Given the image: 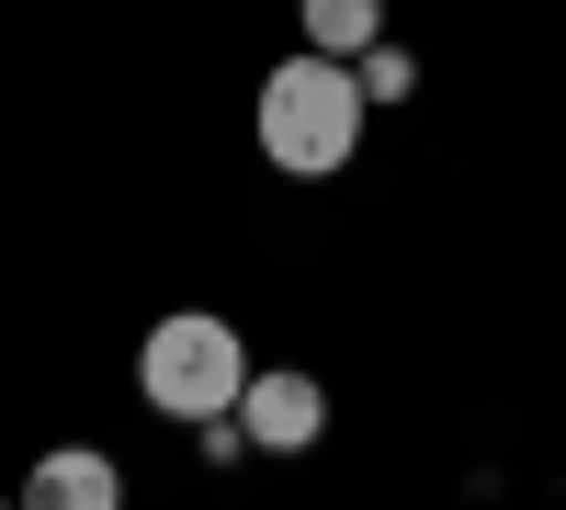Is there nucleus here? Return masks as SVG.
<instances>
[{
    "label": "nucleus",
    "mask_w": 566,
    "mask_h": 510,
    "mask_svg": "<svg viewBox=\"0 0 566 510\" xmlns=\"http://www.w3.org/2000/svg\"><path fill=\"white\" fill-rule=\"evenodd\" d=\"M352 136H363V80L340 69V58H283L272 80H261V159L272 170H295V181H328L352 159Z\"/></svg>",
    "instance_id": "1"
},
{
    "label": "nucleus",
    "mask_w": 566,
    "mask_h": 510,
    "mask_svg": "<svg viewBox=\"0 0 566 510\" xmlns=\"http://www.w3.org/2000/svg\"><path fill=\"white\" fill-rule=\"evenodd\" d=\"M136 386H148V408L159 420H239V397H250V352H239V330L227 318H205V306H181V318H159L148 330V352H136Z\"/></svg>",
    "instance_id": "2"
},
{
    "label": "nucleus",
    "mask_w": 566,
    "mask_h": 510,
    "mask_svg": "<svg viewBox=\"0 0 566 510\" xmlns=\"http://www.w3.org/2000/svg\"><path fill=\"white\" fill-rule=\"evenodd\" d=\"M239 431L261 443V454H306L317 431H328V397H317V375H250V397H239Z\"/></svg>",
    "instance_id": "3"
},
{
    "label": "nucleus",
    "mask_w": 566,
    "mask_h": 510,
    "mask_svg": "<svg viewBox=\"0 0 566 510\" xmlns=\"http://www.w3.org/2000/svg\"><path fill=\"white\" fill-rule=\"evenodd\" d=\"M23 510H125V477H114V454L57 443V454L23 477Z\"/></svg>",
    "instance_id": "4"
},
{
    "label": "nucleus",
    "mask_w": 566,
    "mask_h": 510,
    "mask_svg": "<svg viewBox=\"0 0 566 510\" xmlns=\"http://www.w3.org/2000/svg\"><path fill=\"white\" fill-rule=\"evenodd\" d=\"M306 45H317V58H352V45H386V0H306Z\"/></svg>",
    "instance_id": "5"
},
{
    "label": "nucleus",
    "mask_w": 566,
    "mask_h": 510,
    "mask_svg": "<svg viewBox=\"0 0 566 510\" xmlns=\"http://www.w3.org/2000/svg\"><path fill=\"white\" fill-rule=\"evenodd\" d=\"M352 80H363V103H397V91H408L419 69H408V45H374V58H363Z\"/></svg>",
    "instance_id": "6"
},
{
    "label": "nucleus",
    "mask_w": 566,
    "mask_h": 510,
    "mask_svg": "<svg viewBox=\"0 0 566 510\" xmlns=\"http://www.w3.org/2000/svg\"><path fill=\"white\" fill-rule=\"evenodd\" d=\"M0 510H12V499H0Z\"/></svg>",
    "instance_id": "7"
}]
</instances>
